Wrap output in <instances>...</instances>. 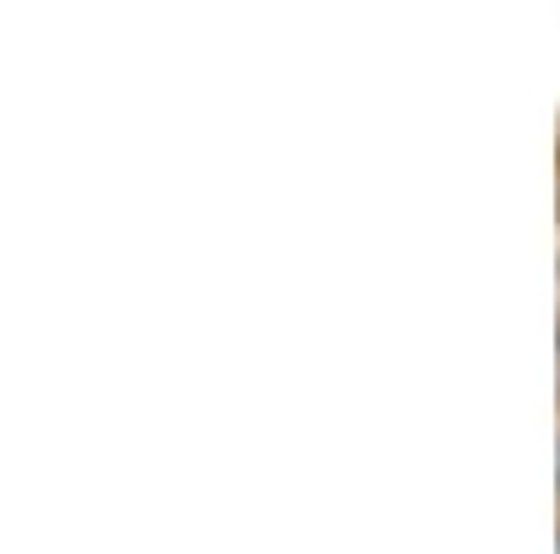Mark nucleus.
Returning <instances> with one entry per match:
<instances>
[{"label":"nucleus","mask_w":560,"mask_h":554,"mask_svg":"<svg viewBox=\"0 0 560 554\" xmlns=\"http://www.w3.org/2000/svg\"><path fill=\"white\" fill-rule=\"evenodd\" d=\"M555 414H560V326H555Z\"/></svg>","instance_id":"obj_1"},{"label":"nucleus","mask_w":560,"mask_h":554,"mask_svg":"<svg viewBox=\"0 0 560 554\" xmlns=\"http://www.w3.org/2000/svg\"><path fill=\"white\" fill-rule=\"evenodd\" d=\"M555 510H560V426H555Z\"/></svg>","instance_id":"obj_2"},{"label":"nucleus","mask_w":560,"mask_h":554,"mask_svg":"<svg viewBox=\"0 0 560 554\" xmlns=\"http://www.w3.org/2000/svg\"><path fill=\"white\" fill-rule=\"evenodd\" d=\"M555 554H560V516H555Z\"/></svg>","instance_id":"obj_3"}]
</instances>
